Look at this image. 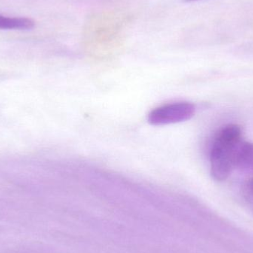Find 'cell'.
Segmentation results:
<instances>
[{"mask_svg": "<svg viewBox=\"0 0 253 253\" xmlns=\"http://www.w3.org/2000/svg\"><path fill=\"white\" fill-rule=\"evenodd\" d=\"M242 129L237 125L223 126L215 135L210 154L211 172L218 181L227 179L235 168L236 153L242 141Z\"/></svg>", "mask_w": 253, "mask_h": 253, "instance_id": "obj_1", "label": "cell"}, {"mask_svg": "<svg viewBox=\"0 0 253 253\" xmlns=\"http://www.w3.org/2000/svg\"><path fill=\"white\" fill-rule=\"evenodd\" d=\"M194 105L187 102H173L155 108L148 115L152 126H165L187 121L194 116Z\"/></svg>", "mask_w": 253, "mask_h": 253, "instance_id": "obj_2", "label": "cell"}, {"mask_svg": "<svg viewBox=\"0 0 253 253\" xmlns=\"http://www.w3.org/2000/svg\"><path fill=\"white\" fill-rule=\"evenodd\" d=\"M235 168L244 172L253 171V143H241L236 153Z\"/></svg>", "mask_w": 253, "mask_h": 253, "instance_id": "obj_3", "label": "cell"}, {"mask_svg": "<svg viewBox=\"0 0 253 253\" xmlns=\"http://www.w3.org/2000/svg\"><path fill=\"white\" fill-rule=\"evenodd\" d=\"M35 26L32 19L24 17H7L0 15V29L28 31Z\"/></svg>", "mask_w": 253, "mask_h": 253, "instance_id": "obj_4", "label": "cell"}, {"mask_svg": "<svg viewBox=\"0 0 253 253\" xmlns=\"http://www.w3.org/2000/svg\"><path fill=\"white\" fill-rule=\"evenodd\" d=\"M249 187L250 190H251V192H252L253 194V178L252 180H251V182H250Z\"/></svg>", "mask_w": 253, "mask_h": 253, "instance_id": "obj_5", "label": "cell"}, {"mask_svg": "<svg viewBox=\"0 0 253 253\" xmlns=\"http://www.w3.org/2000/svg\"><path fill=\"white\" fill-rule=\"evenodd\" d=\"M185 1H196V0H185Z\"/></svg>", "mask_w": 253, "mask_h": 253, "instance_id": "obj_6", "label": "cell"}]
</instances>
